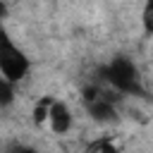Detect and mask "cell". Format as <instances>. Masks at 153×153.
<instances>
[{
  "mask_svg": "<svg viewBox=\"0 0 153 153\" xmlns=\"http://www.w3.org/2000/svg\"><path fill=\"white\" fill-rule=\"evenodd\" d=\"M12 98H14L12 81H7V79H0V108L10 105V103H12Z\"/></svg>",
  "mask_w": 153,
  "mask_h": 153,
  "instance_id": "obj_5",
  "label": "cell"
},
{
  "mask_svg": "<svg viewBox=\"0 0 153 153\" xmlns=\"http://www.w3.org/2000/svg\"><path fill=\"white\" fill-rule=\"evenodd\" d=\"M50 98H43L41 103H36V108H33V120L36 122H43L45 117H48V108H50Z\"/></svg>",
  "mask_w": 153,
  "mask_h": 153,
  "instance_id": "obj_6",
  "label": "cell"
},
{
  "mask_svg": "<svg viewBox=\"0 0 153 153\" xmlns=\"http://www.w3.org/2000/svg\"><path fill=\"white\" fill-rule=\"evenodd\" d=\"M100 153H120V151H117V148H112V146L105 141V146H103V151H100Z\"/></svg>",
  "mask_w": 153,
  "mask_h": 153,
  "instance_id": "obj_9",
  "label": "cell"
},
{
  "mask_svg": "<svg viewBox=\"0 0 153 153\" xmlns=\"http://www.w3.org/2000/svg\"><path fill=\"white\" fill-rule=\"evenodd\" d=\"M5 14H7V7H5V2H2V0H0V19H2V17H5Z\"/></svg>",
  "mask_w": 153,
  "mask_h": 153,
  "instance_id": "obj_10",
  "label": "cell"
},
{
  "mask_svg": "<svg viewBox=\"0 0 153 153\" xmlns=\"http://www.w3.org/2000/svg\"><path fill=\"white\" fill-rule=\"evenodd\" d=\"M48 120H50V124H53V131H57V134H65V131L69 129V124H72V115H69L67 105L60 103V100H53V103H50V108H48Z\"/></svg>",
  "mask_w": 153,
  "mask_h": 153,
  "instance_id": "obj_3",
  "label": "cell"
},
{
  "mask_svg": "<svg viewBox=\"0 0 153 153\" xmlns=\"http://www.w3.org/2000/svg\"><path fill=\"white\" fill-rule=\"evenodd\" d=\"M103 74L122 93H143L141 81H139V72H136V67H134V62L129 57H115L103 69Z\"/></svg>",
  "mask_w": 153,
  "mask_h": 153,
  "instance_id": "obj_2",
  "label": "cell"
},
{
  "mask_svg": "<svg viewBox=\"0 0 153 153\" xmlns=\"http://www.w3.org/2000/svg\"><path fill=\"white\" fill-rule=\"evenodd\" d=\"M86 105H88V112H91V117H93V120H98V122H110V120H115L112 100H110V98H105V93H100V91H98V96H96L93 100H88Z\"/></svg>",
  "mask_w": 153,
  "mask_h": 153,
  "instance_id": "obj_4",
  "label": "cell"
},
{
  "mask_svg": "<svg viewBox=\"0 0 153 153\" xmlns=\"http://www.w3.org/2000/svg\"><path fill=\"white\" fill-rule=\"evenodd\" d=\"M29 72V57L12 43V38L5 33V29H0V74L7 81H19L24 79Z\"/></svg>",
  "mask_w": 153,
  "mask_h": 153,
  "instance_id": "obj_1",
  "label": "cell"
},
{
  "mask_svg": "<svg viewBox=\"0 0 153 153\" xmlns=\"http://www.w3.org/2000/svg\"><path fill=\"white\" fill-rule=\"evenodd\" d=\"M7 153H36L33 148H29V146H22V143H14V146H10V151Z\"/></svg>",
  "mask_w": 153,
  "mask_h": 153,
  "instance_id": "obj_8",
  "label": "cell"
},
{
  "mask_svg": "<svg viewBox=\"0 0 153 153\" xmlns=\"http://www.w3.org/2000/svg\"><path fill=\"white\" fill-rule=\"evenodd\" d=\"M153 14H151V2L146 5V10H143V26H146V33H151L153 31V19H151Z\"/></svg>",
  "mask_w": 153,
  "mask_h": 153,
  "instance_id": "obj_7",
  "label": "cell"
}]
</instances>
